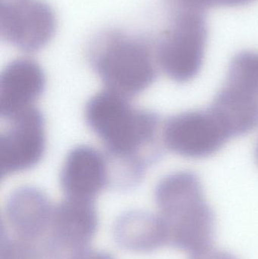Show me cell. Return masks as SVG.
Here are the masks:
<instances>
[{"label": "cell", "instance_id": "1", "mask_svg": "<svg viewBox=\"0 0 258 259\" xmlns=\"http://www.w3.org/2000/svg\"><path fill=\"white\" fill-rule=\"evenodd\" d=\"M130 99L105 90L86 103L85 119L100 139L110 165L118 177L115 185L130 188L159 155L157 140L161 129L157 114L134 107Z\"/></svg>", "mask_w": 258, "mask_h": 259}, {"label": "cell", "instance_id": "2", "mask_svg": "<svg viewBox=\"0 0 258 259\" xmlns=\"http://www.w3.org/2000/svg\"><path fill=\"white\" fill-rule=\"evenodd\" d=\"M154 201L168 244L190 253L212 246L215 213L195 173L180 170L164 177L156 186Z\"/></svg>", "mask_w": 258, "mask_h": 259}, {"label": "cell", "instance_id": "3", "mask_svg": "<svg viewBox=\"0 0 258 259\" xmlns=\"http://www.w3.org/2000/svg\"><path fill=\"white\" fill-rule=\"evenodd\" d=\"M88 56L106 90L127 98L146 91L157 77L156 48L121 30L98 34L89 46Z\"/></svg>", "mask_w": 258, "mask_h": 259}, {"label": "cell", "instance_id": "4", "mask_svg": "<svg viewBox=\"0 0 258 259\" xmlns=\"http://www.w3.org/2000/svg\"><path fill=\"white\" fill-rule=\"evenodd\" d=\"M171 21L156 48L159 67L171 80L186 83L201 70L208 40L204 11L170 9Z\"/></svg>", "mask_w": 258, "mask_h": 259}, {"label": "cell", "instance_id": "5", "mask_svg": "<svg viewBox=\"0 0 258 259\" xmlns=\"http://www.w3.org/2000/svg\"><path fill=\"white\" fill-rule=\"evenodd\" d=\"M98 219L93 201L67 198L54 205L49 229L42 240L49 259H74L89 249Z\"/></svg>", "mask_w": 258, "mask_h": 259}, {"label": "cell", "instance_id": "6", "mask_svg": "<svg viewBox=\"0 0 258 259\" xmlns=\"http://www.w3.org/2000/svg\"><path fill=\"white\" fill-rule=\"evenodd\" d=\"M162 138L167 149L177 155L203 158L218 152L230 137L209 108L168 118L162 127Z\"/></svg>", "mask_w": 258, "mask_h": 259}, {"label": "cell", "instance_id": "7", "mask_svg": "<svg viewBox=\"0 0 258 259\" xmlns=\"http://www.w3.org/2000/svg\"><path fill=\"white\" fill-rule=\"evenodd\" d=\"M57 20L43 0H0V35L13 47L36 52L53 39Z\"/></svg>", "mask_w": 258, "mask_h": 259}, {"label": "cell", "instance_id": "8", "mask_svg": "<svg viewBox=\"0 0 258 259\" xmlns=\"http://www.w3.org/2000/svg\"><path fill=\"white\" fill-rule=\"evenodd\" d=\"M0 136V172L9 176L29 170L42 159L45 150V122L35 107L8 120Z\"/></svg>", "mask_w": 258, "mask_h": 259}, {"label": "cell", "instance_id": "9", "mask_svg": "<svg viewBox=\"0 0 258 259\" xmlns=\"http://www.w3.org/2000/svg\"><path fill=\"white\" fill-rule=\"evenodd\" d=\"M111 181L106 154L86 145L71 149L61 170V187L67 198L94 201Z\"/></svg>", "mask_w": 258, "mask_h": 259}, {"label": "cell", "instance_id": "10", "mask_svg": "<svg viewBox=\"0 0 258 259\" xmlns=\"http://www.w3.org/2000/svg\"><path fill=\"white\" fill-rule=\"evenodd\" d=\"M209 109L230 139L246 135L258 127V87L227 74Z\"/></svg>", "mask_w": 258, "mask_h": 259}, {"label": "cell", "instance_id": "11", "mask_svg": "<svg viewBox=\"0 0 258 259\" xmlns=\"http://www.w3.org/2000/svg\"><path fill=\"white\" fill-rule=\"evenodd\" d=\"M45 86L40 65L20 58L6 65L0 77V115L6 121L34 107Z\"/></svg>", "mask_w": 258, "mask_h": 259}, {"label": "cell", "instance_id": "12", "mask_svg": "<svg viewBox=\"0 0 258 259\" xmlns=\"http://www.w3.org/2000/svg\"><path fill=\"white\" fill-rule=\"evenodd\" d=\"M54 205L39 189L23 186L6 199L4 217L12 235L41 241L49 229Z\"/></svg>", "mask_w": 258, "mask_h": 259}, {"label": "cell", "instance_id": "13", "mask_svg": "<svg viewBox=\"0 0 258 259\" xmlns=\"http://www.w3.org/2000/svg\"><path fill=\"white\" fill-rule=\"evenodd\" d=\"M113 234L117 244L130 252H152L168 244L160 216L139 210L127 211L118 217Z\"/></svg>", "mask_w": 258, "mask_h": 259}, {"label": "cell", "instance_id": "14", "mask_svg": "<svg viewBox=\"0 0 258 259\" xmlns=\"http://www.w3.org/2000/svg\"><path fill=\"white\" fill-rule=\"evenodd\" d=\"M0 259H49L43 242L27 240L16 236H3Z\"/></svg>", "mask_w": 258, "mask_h": 259}, {"label": "cell", "instance_id": "15", "mask_svg": "<svg viewBox=\"0 0 258 259\" xmlns=\"http://www.w3.org/2000/svg\"><path fill=\"white\" fill-rule=\"evenodd\" d=\"M169 9L190 8L204 11L206 9L219 6H239L248 4L256 0H166Z\"/></svg>", "mask_w": 258, "mask_h": 259}, {"label": "cell", "instance_id": "16", "mask_svg": "<svg viewBox=\"0 0 258 259\" xmlns=\"http://www.w3.org/2000/svg\"><path fill=\"white\" fill-rule=\"evenodd\" d=\"M189 259H239L230 252L211 246L190 253Z\"/></svg>", "mask_w": 258, "mask_h": 259}, {"label": "cell", "instance_id": "17", "mask_svg": "<svg viewBox=\"0 0 258 259\" xmlns=\"http://www.w3.org/2000/svg\"><path fill=\"white\" fill-rule=\"evenodd\" d=\"M74 259H115L110 254L102 251L90 250L87 249Z\"/></svg>", "mask_w": 258, "mask_h": 259}, {"label": "cell", "instance_id": "18", "mask_svg": "<svg viewBox=\"0 0 258 259\" xmlns=\"http://www.w3.org/2000/svg\"><path fill=\"white\" fill-rule=\"evenodd\" d=\"M255 155H256V159H257V163H258V140H257V145H256Z\"/></svg>", "mask_w": 258, "mask_h": 259}]
</instances>
